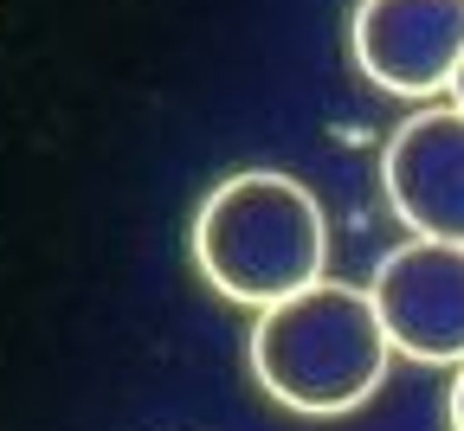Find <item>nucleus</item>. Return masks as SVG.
I'll return each mask as SVG.
<instances>
[{"mask_svg":"<svg viewBox=\"0 0 464 431\" xmlns=\"http://www.w3.org/2000/svg\"><path fill=\"white\" fill-rule=\"evenodd\" d=\"M381 187L413 238L464 244V110L451 97L420 103L381 148Z\"/></svg>","mask_w":464,"mask_h":431,"instance_id":"obj_5","label":"nucleus"},{"mask_svg":"<svg viewBox=\"0 0 464 431\" xmlns=\"http://www.w3.org/2000/svg\"><path fill=\"white\" fill-rule=\"evenodd\" d=\"M445 97H451V103L464 110V58H458V78H451V91H445Z\"/></svg>","mask_w":464,"mask_h":431,"instance_id":"obj_7","label":"nucleus"},{"mask_svg":"<svg viewBox=\"0 0 464 431\" xmlns=\"http://www.w3.org/2000/svg\"><path fill=\"white\" fill-rule=\"evenodd\" d=\"M368 296L400 360L458 367L464 360V244L406 238L374 264Z\"/></svg>","mask_w":464,"mask_h":431,"instance_id":"obj_4","label":"nucleus"},{"mask_svg":"<svg viewBox=\"0 0 464 431\" xmlns=\"http://www.w3.org/2000/svg\"><path fill=\"white\" fill-rule=\"evenodd\" d=\"M445 418H451V431H464V360L451 367V393H445Z\"/></svg>","mask_w":464,"mask_h":431,"instance_id":"obj_6","label":"nucleus"},{"mask_svg":"<svg viewBox=\"0 0 464 431\" xmlns=\"http://www.w3.org/2000/svg\"><path fill=\"white\" fill-rule=\"evenodd\" d=\"M246 360L271 406L297 418H348L387 387V367L400 354L381 329L368 283L316 277L297 296L258 310Z\"/></svg>","mask_w":464,"mask_h":431,"instance_id":"obj_1","label":"nucleus"},{"mask_svg":"<svg viewBox=\"0 0 464 431\" xmlns=\"http://www.w3.org/2000/svg\"><path fill=\"white\" fill-rule=\"evenodd\" d=\"M194 271L232 310H271L304 283L329 277V219L323 200L284 168L226 174L194 206Z\"/></svg>","mask_w":464,"mask_h":431,"instance_id":"obj_2","label":"nucleus"},{"mask_svg":"<svg viewBox=\"0 0 464 431\" xmlns=\"http://www.w3.org/2000/svg\"><path fill=\"white\" fill-rule=\"evenodd\" d=\"M355 72L400 103H439L464 58V0H355Z\"/></svg>","mask_w":464,"mask_h":431,"instance_id":"obj_3","label":"nucleus"}]
</instances>
